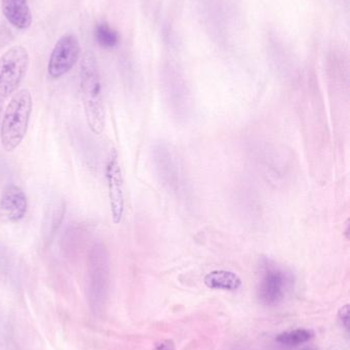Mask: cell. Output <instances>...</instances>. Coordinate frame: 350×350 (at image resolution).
Segmentation results:
<instances>
[{
	"instance_id": "6da1fadb",
	"label": "cell",
	"mask_w": 350,
	"mask_h": 350,
	"mask_svg": "<svg viewBox=\"0 0 350 350\" xmlns=\"http://www.w3.org/2000/svg\"><path fill=\"white\" fill-rule=\"evenodd\" d=\"M80 90L88 127L94 135H102L106 110L98 61L92 51H86L80 62Z\"/></svg>"
},
{
	"instance_id": "7a4b0ae2",
	"label": "cell",
	"mask_w": 350,
	"mask_h": 350,
	"mask_svg": "<svg viewBox=\"0 0 350 350\" xmlns=\"http://www.w3.org/2000/svg\"><path fill=\"white\" fill-rule=\"evenodd\" d=\"M32 108V96L28 90H18L12 96L1 122L0 139L4 151H14L26 137Z\"/></svg>"
},
{
	"instance_id": "3957f363",
	"label": "cell",
	"mask_w": 350,
	"mask_h": 350,
	"mask_svg": "<svg viewBox=\"0 0 350 350\" xmlns=\"http://www.w3.org/2000/svg\"><path fill=\"white\" fill-rule=\"evenodd\" d=\"M109 287V260L106 247L96 243L86 261V296L94 314L100 312L106 301Z\"/></svg>"
},
{
	"instance_id": "277c9868",
	"label": "cell",
	"mask_w": 350,
	"mask_h": 350,
	"mask_svg": "<svg viewBox=\"0 0 350 350\" xmlns=\"http://www.w3.org/2000/svg\"><path fill=\"white\" fill-rule=\"evenodd\" d=\"M29 53L22 45H16L0 57V103L18 90L29 67Z\"/></svg>"
},
{
	"instance_id": "5b68a950",
	"label": "cell",
	"mask_w": 350,
	"mask_h": 350,
	"mask_svg": "<svg viewBox=\"0 0 350 350\" xmlns=\"http://www.w3.org/2000/svg\"><path fill=\"white\" fill-rule=\"evenodd\" d=\"M199 3L203 22L210 31L220 40H226L228 35L236 30V0H199Z\"/></svg>"
},
{
	"instance_id": "8992f818",
	"label": "cell",
	"mask_w": 350,
	"mask_h": 350,
	"mask_svg": "<svg viewBox=\"0 0 350 350\" xmlns=\"http://www.w3.org/2000/svg\"><path fill=\"white\" fill-rule=\"evenodd\" d=\"M289 283V275L283 269L271 261H265L259 283V300L264 306H277L285 298Z\"/></svg>"
},
{
	"instance_id": "52a82bcc",
	"label": "cell",
	"mask_w": 350,
	"mask_h": 350,
	"mask_svg": "<svg viewBox=\"0 0 350 350\" xmlns=\"http://www.w3.org/2000/svg\"><path fill=\"white\" fill-rule=\"evenodd\" d=\"M80 55V44L74 35L66 34L58 40L47 64V73L59 79L71 71Z\"/></svg>"
},
{
	"instance_id": "ba28073f",
	"label": "cell",
	"mask_w": 350,
	"mask_h": 350,
	"mask_svg": "<svg viewBox=\"0 0 350 350\" xmlns=\"http://www.w3.org/2000/svg\"><path fill=\"white\" fill-rule=\"evenodd\" d=\"M107 185H108L109 201H110L111 215L115 224H121L125 213V187L123 176L119 164L118 154L112 149L107 158L105 167Z\"/></svg>"
},
{
	"instance_id": "9c48e42d",
	"label": "cell",
	"mask_w": 350,
	"mask_h": 350,
	"mask_svg": "<svg viewBox=\"0 0 350 350\" xmlns=\"http://www.w3.org/2000/svg\"><path fill=\"white\" fill-rule=\"evenodd\" d=\"M28 199L26 193L16 185H10L0 196V219L8 224H14L26 216Z\"/></svg>"
},
{
	"instance_id": "30bf717a",
	"label": "cell",
	"mask_w": 350,
	"mask_h": 350,
	"mask_svg": "<svg viewBox=\"0 0 350 350\" xmlns=\"http://www.w3.org/2000/svg\"><path fill=\"white\" fill-rule=\"evenodd\" d=\"M2 12L6 20L18 29H28L32 23L28 0H2Z\"/></svg>"
},
{
	"instance_id": "8fae6325",
	"label": "cell",
	"mask_w": 350,
	"mask_h": 350,
	"mask_svg": "<svg viewBox=\"0 0 350 350\" xmlns=\"http://www.w3.org/2000/svg\"><path fill=\"white\" fill-rule=\"evenodd\" d=\"M205 284L210 289L236 291L242 286V279L234 271H214L205 275Z\"/></svg>"
},
{
	"instance_id": "7c38bea8",
	"label": "cell",
	"mask_w": 350,
	"mask_h": 350,
	"mask_svg": "<svg viewBox=\"0 0 350 350\" xmlns=\"http://www.w3.org/2000/svg\"><path fill=\"white\" fill-rule=\"evenodd\" d=\"M314 335V331L310 329H295L281 333L275 340L284 347H295L312 340Z\"/></svg>"
},
{
	"instance_id": "4fadbf2b",
	"label": "cell",
	"mask_w": 350,
	"mask_h": 350,
	"mask_svg": "<svg viewBox=\"0 0 350 350\" xmlns=\"http://www.w3.org/2000/svg\"><path fill=\"white\" fill-rule=\"evenodd\" d=\"M95 38L100 46L104 49H114L118 45L121 37L117 31L111 28L106 23H101L95 30Z\"/></svg>"
},
{
	"instance_id": "5bb4252c",
	"label": "cell",
	"mask_w": 350,
	"mask_h": 350,
	"mask_svg": "<svg viewBox=\"0 0 350 350\" xmlns=\"http://www.w3.org/2000/svg\"><path fill=\"white\" fill-rule=\"evenodd\" d=\"M338 318L340 320L341 325L347 329V331L349 330V304H345V306L339 310L338 312Z\"/></svg>"
},
{
	"instance_id": "9a60e30c",
	"label": "cell",
	"mask_w": 350,
	"mask_h": 350,
	"mask_svg": "<svg viewBox=\"0 0 350 350\" xmlns=\"http://www.w3.org/2000/svg\"><path fill=\"white\" fill-rule=\"evenodd\" d=\"M174 341L170 339H164V340L160 341L156 343L155 347L152 350H175Z\"/></svg>"
},
{
	"instance_id": "2e32d148",
	"label": "cell",
	"mask_w": 350,
	"mask_h": 350,
	"mask_svg": "<svg viewBox=\"0 0 350 350\" xmlns=\"http://www.w3.org/2000/svg\"><path fill=\"white\" fill-rule=\"evenodd\" d=\"M1 110H2V103H0V133H1Z\"/></svg>"
},
{
	"instance_id": "e0dca14e",
	"label": "cell",
	"mask_w": 350,
	"mask_h": 350,
	"mask_svg": "<svg viewBox=\"0 0 350 350\" xmlns=\"http://www.w3.org/2000/svg\"><path fill=\"white\" fill-rule=\"evenodd\" d=\"M301 350H316V349H312V347H306V349H303Z\"/></svg>"
}]
</instances>
